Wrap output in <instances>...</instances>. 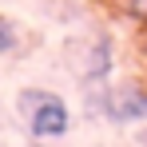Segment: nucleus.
<instances>
[{"instance_id":"f257e3e1","label":"nucleus","mask_w":147,"mask_h":147,"mask_svg":"<svg viewBox=\"0 0 147 147\" xmlns=\"http://www.w3.org/2000/svg\"><path fill=\"white\" fill-rule=\"evenodd\" d=\"M16 103H20V115H24L28 131H32L36 139H60V135H68L72 115H68V103L56 96V92L28 88V92H20Z\"/></svg>"},{"instance_id":"f03ea898","label":"nucleus","mask_w":147,"mask_h":147,"mask_svg":"<svg viewBox=\"0 0 147 147\" xmlns=\"http://www.w3.org/2000/svg\"><path fill=\"white\" fill-rule=\"evenodd\" d=\"M103 107L115 123H135L147 119V88H119V92H107L103 96Z\"/></svg>"},{"instance_id":"7ed1b4c3","label":"nucleus","mask_w":147,"mask_h":147,"mask_svg":"<svg viewBox=\"0 0 147 147\" xmlns=\"http://www.w3.org/2000/svg\"><path fill=\"white\" fill-rule=\"evenodd\" d=\"M12 48H16V24L8 16H0V56H8Z\"/></svg>"},{"instance_id":"20e7f679","label":"nucleus","mask_w":147,"mask_h":147,"mask_svg":"<svg viewBox=\"0 0 147 147\" xmlns=\"http://www.w3.org/2000/svg\"><path fill=\"white\" fill-rule=\"evenodd\" d=\"M123 12L131 16V20H139V24H147V0H119Z\"/></svg>"},{"instance_id":"39448f33","label":"nucleus","mask_w":147,"mask_h":147,"mask_svg":"<svg viewBox=\"0 0 147 147\" xmlns=\"http://www.w3.org/2000/svg\"><path fill=\"white\" fill-rule=\"evenodd\" d=\"M139 143H143V147H147V127H143V131H139Z\"/></svg>"},{"instance_id":"423d86ee","label":"nucleus","mask_w":147,"mask_h":147,"mask_svg":"<svg viewBox=\"0 0 147 147\" xmlns=\"http://www.w3.org/2000/svg\"><path fill=\"white\" fill-rule=\"evenodd\" d=\"M36 147H44V143H36Z\"/></svg>"}]
</instances>
